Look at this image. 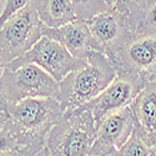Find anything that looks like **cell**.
Returning <instances> with one entry per match:
<instances>
[{"instance_id":"5b68a950","label":"cell","mask_w":156,"mask_h":156,"mask_svg":"<svg viewBox=\"0 0 156 156\" xmlns=\"http://www.w3.org/2000/svg\"><path fill=\"white\" fill-rule=\"evenodd\" d=\"M0 91L9 105L28 98H56L59 83L36 64H24L4 68Z\"/></svg>"},{"instance_id":"3957f363","label":"cell","mask_w":156,"mask_h":156,"mask_svg":"<svg viewBox=\"0 0 156 156\" xmlns=\"http://www.w3.org/2000/svg\"><path fill=\"white\" fill-rule=\"evenodd\" d=\"M96 135L91 110L75 109L64 112L51 127L45 146L51 156H89Z\"/></svg>"},{"instance_id":"4fadbf2b","label":"cell","mask_w":156,"mask_h":156,"mask_svg":"<svg viewBox=\"0 0 156 156\" xmlns=\"http://www.w3.org/2000/svg\"><path fill=\"white\" fill-rule=\"evenodd\" d=\"M125 19L131 34H156V0H133Z\"/></svg>"},{"instance_id":"5bb4252c","label":"cell","mask_w":156,"mask_h":156,"mask_svg":"<svg viewBox=\"0 0 156 156\" xmlns=\"http://www.w3.org/2000/svg\"><path fill=\"white\" fill-rule=\"evenodd\" d=\"M37 15L49 28H60L77 20L71 0H33Z\"/></svg>"},{"instance_id":"7a4b0ae2","label":"cell","mask_w":156,"mask_h":156,"mask_svg":"<svg viewBox=\"0 0 156 156\" xmlns=\"http://www.w3.org/2000/svg\"><path fill=\"white\" fill-rule=\"evenodd\" d=\"M64 110L56 98H28L8 105L10 130L21 145H45V139Z\"/></svg>"},{"instance_id":"9a60e30c","label":"cell","mask_w":156,"mask_h":156,"mask_svg":"<svg viewBox=\"0 0 156 156\" xmlns=\"http://www.w3.org/2000/svg\"><path fill=\"white\" fill-rule=\"evenodd\" d=\"M109 156H156V147L134 130L125 144Z\"/></svg>"},{"instance_id":"52a82bcc","label":"cell","mask_w":156,"mask_h":156,"mask_svg":"<svg viewBox=\"0 0 156 156\" xmlns=\"http://www.w3.org/2000/svg\"><path fill=\"white\" fill-rule=\"evenodd\" d=\"M146 80L147 77L139 74L116 73L115 79L106 86L105 90H102L95 99L77 109L91 110L98 127V125L108 115L130 106L136 95L145 86Z\"/></svg>"},{"instance_id":"ffe728a7","label":"cell","mask_w":156,"mask_h":156,"mask_svg":"<svg viewBox=\"0 0 156 156\" xmlns=\"http://www.w3.org/2000/svg\"><path fill=\"white\" fill-rule=\"evenodd\" d=\"M131 2H133V0H118V2H116L115 8H118L120 11H122L124 14H125V11H126V9H127L129 4L131 3Z\"/></svg>"},{"instance_id":"7402d4cb","label":"cell","mask_w":156,"mask_h":156,"mask_svg":"<svg viewBox=\"0 0 156 156\" xmlns=\"http://www.w3.org/2000/svg\"><path fill=\"white\" fill-rule=\"evenodd\" d=\"M104 3H106L110 8H112V6H115L116 5V2H118V0H102Z\"/></svg>"},{"instance_id":"cb8c5ba5","label":"cell","mask_w":156,"mask_h":156,"mask_svg":"<svg viewBox=\"0 0 156 156\" xmlns=\"http://www.w3.org/2000/svg\"><path fill=\"white\" fill-rule=\"evenodd\" d=\"M2 127H4V126H3V125H0V129H2Z\"/></svg>"},{"instance_id":"44dd1931","label":"cell","mask_w":156,"mask_h":156,"mask_svg":"<svg viewBox=\"0 0 156 156\" xmlns=\"http://www.w3.org/2000/svg\"><path fill=\"white\" fill-rule=\"evenodd\" d=\"M35 156H51V154H50V151H49V149L46 147V146H44L40 151H39Z\"/></svg>"},{"instance_id":"2e32d148","label":"cell","mask_w":156,"mask_h":156,"mask_svg":"<svg viewBox=\"0 0 156 156\" xmlns=\"http://www.w3.org/2000/svg\"><path fill=\"white\" fill-rule=\"evenodd\" d=\"M76 18L80 20H90L100 12L108 10L110 6L102 0H71Z\"/></svg>"},{"instance_id":"6da1fadb","label":"cell","mask_w":156,"mask_h":156,"mask_svg":"<svg viewBox=\"0 0 156 156\" xmlns=\"http://www.w3.org/2000/svg\"><path fill=\"white\" fill-rule=\"evenodd\" d=\"M111 60L100 51H91L84 66L71 71L59 83L58 101L64 110L73 111L95 99L115 79Z\"/></svg>"},{"instance_id":"30bf717a","label":"cell","mask_w":156,"mask_h":156,"mask_svg":"<svg viewBox=\"0 0 156 156\" xmlns=\"http://www.w3.org/2000/svg\"><path fill=\"white\" fill-rule=\"evenodd\" d=\"M134 116L130 106L108 115L96 127L89 156H109L118 151L134 131Z\"/></svg>"},{"instance_id":"277c9868","label":"cell","mask_w":156,"mask_h":156,"mask_svg":"<svg viewBox=\"0 0 156 156\" xmlns=\"http://www.w3.org/2000/svg\"><path fill=\"white\" fill-rule=\"evenodd\" d=\"M44 24L33 0L0 27V62L3 66L23 56L43 36Z\"/></svg>"},{"instance_id":"d6986e66","label":"cell","mask_w":156,"mask_h":156,"mask_svg":"<svg viewBox=\"0 0 156 156\" xmlns=\"http://www.w3.org/2000/svg\"><path fill=\"white\" fill-rule=\"evenodd\" d=\"M18 145H19V142L16 137L12 135V133L6 126L0 129V155Z\"/></svg>"},{"instance_id":"8fae6325","label":"cell","mask_w":156,"mask_h":156,"mask_svg":"<svg viewBox=\"0 0 156 156\" xmlns=\"http://www.w3.org/2000/svg\"><path fill=\"white\" fill-rule=\"evenodd\" d=\"M43 35L60 43L76 59H86L91 51H98L96 43L85 20L77 19L60 28H49L44 25Z\"/></svg>"},{"instance_id":"8992f818","label":"cell","mask_w":156,"mask_h":156,"mask_svg":"<svg viewBox=\"0 0 156 156\" xmlns=\"http://www.w3.org/2000/svg\"><path fill=\"white\" fill-rule=\"evenodd\" d=\"M85 62L86 59H76L60 43L43 35L28 53L4 68L12 69L24 64H36L60 83L71 71L84 66Z\"/></svg>"},{"instance_id":"ba28073f","label":"cell","mask_w":156,"mask_h":156,"mask_svg":"<svg viewBox=\"0 0 156 156\" xmlns=\"http://www.w3.org/2000/svg\"><path fill=\"white\" fill-rule=\"evenodd\" d=\"M111 62L116 73L144 77L156 74V34H131Z\"/></svg>"},{"instance_id":"ac0fdd59","label":"cell","mask_w":156,"mask_h":156,"mask_svg":"<svg viewBox=\"0 0 156 156\" xmlns=\"http://www.w3.org/2000/svg\"><path fill=\"white\" fill-rule=\"evenodd\" d=\"M44 146L45 145H39V144H34V145H21V144H19L18 146L5 151L0 156H35Z\"/></svg>"},{"instance_id":"e0dca14e","label":"cell","mask_w":156,"mask_h":156,"mask_svg":"<svg viewBox=\"0 0 156 156\" xmlns=\"http://www.w3.org/2000/svg\"><path fill=\"white\" fill-rule=\"evenodd\" d=\"M31 0H6V4L0 14V27L14 14H16L18 11L23 10L27 6Z\"/></svg>"},{"instance_id":"603a6c76","label":"cell","mask_w":156,"mask_h":156,"mask_svg":"<svg viewBox=\"0 0 156 156\" xmlns=\"http://www.w3.org/2000/svg\"><path fill=\"white\" fill-rule=\"evenodd\" d=\"M5 4H6V0H0V14H2V11H3Z\"/></svg>"},{"instance_id":"7c38bea8","label":"cell","mask_w":156,"mask_h":156,"mask_svg":"<svg viewBox=\"0 0 156 156\" xmlns=\"http://www.w3.org/2000/svg\"><path fill=\"white\" fill-rule=\"evenodd\" d=\"M130 108L135 122L134 130L156 147V74L147 77Z\"/></svg>"},{"instance_id":"9c48e42d","label":"cell","mask_w":156,"mask_h":156,"mask_svg":"<svg viewBox=\"0 0 156 156\" xmlns=\"http://www.w3.org/2000/svg\"><path fill=\"white\" fill-rule=\"evenodd\" d=\"M98 46V51L110 60L118 54L131 33L127 29L125 14L118 8H109L86 21Z\"/></svg>"}]
</instances>
